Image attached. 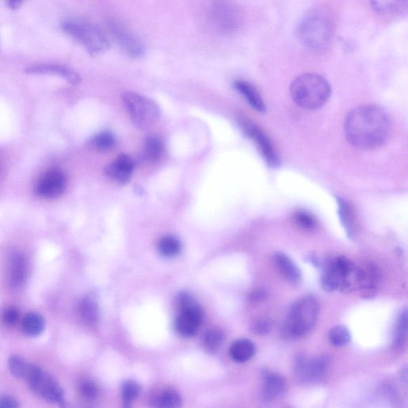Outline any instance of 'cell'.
Instances as JSON below:
<instances>
[{
  "mask_svg": "<svg viewBox=\"0 0 408 408\" xmlns=\"http://www.w3.org/2000/svg\"><path fill=\"white\" fill-rule=\"evenodd\" d=\"M272 322L268 319H260L254 322L253 331L258 335H265L271 330Z\"/></svg>",
  "mask_w": 408,
  "mask_h": 408,
  "instance_id": "cell-37",
  "label": "cell"
},
{
  "mask_svg": "<svg viewBox=\"0 0 408 408\" xmlns=\"http://www.w3.org/2000/svg\"><path fill=\"white\" fill-rule=\"evenodd\" d=\"M62 31L92 56L100 55L110 48L105 34L99 27L90 22L68 20L62 22Z\"/></svg>",
  "mask_w": 408,
  "mask_h": 408,
  "instance_id": "cell-5",
  "label": "cell"
},
{
  "mask_svg": "<svg viewBox=\"0 0 408 408\" xmlns=\"http://www.w3.org/2000/svg\"><path fill=\"white\" fill-rule=\"evenodd\" d=\"M163 145L162 141L156 138L147 139L144 148V158L150 162L157 161L163 154Z\"/></svg>",
  "mask_w": 408,
  "mask_h": 408,
  "instance_id": "cell-28",
  "label": "cell"
},
{
  "mask_svg": "<svg viewBox=\"0 0 408 408\" xmlns=\"http://www.w3.org/2000/svg\"><path fill=\"white\" fill-rule=\"evenodd\" d=\"M122 101L134 126L140 129L149 128L160 118V107L145 96L131 92H124Z\"/></svg>",
  "mask_w": 408,
  "mask_h": 408,
  "instance_id": "cell-6",
  "label": "cell"
},
{
  "mask_svg": "<svg viewBox=\"0 0 408 408\" xmlns=\"http://www.w3.org/2000/svg\"><path fill=\"white\" fill-rule=\"evenodd\" d=\"M180 241L177 237L167 235L162 238L158 243V252L166 258H174L177 256L181 252Z\"/></svg>",
  "mask_w": 408,
  "mask_h": 408,
  "instance_id": "cell-25",
  "label": "cell"
},
{
  "mask_svg": "<svg viewBox=\"0 0 408 408\" xmlns=\"http://www.w3.org/2000/svg\"><path fill=\"white\" fill-rule=\"evenodd\" d=\"M79 393L82 398L88 401H94L98 398L99 388L94 382L85 379L79 384Z\"/></svg>",
  "mask_w": 408,
  "mask_h": 408,
  "instance_id": "cell-34",
  "label": "cell"
},
{
  "mask_svg": "<svg viewBox=\"0 0 408 408\" xmlns=\"http://www.w3.org/2000/svg\"><path fill=\"white\" fill-rule=\"evenodd\" d=\"M66 185V175L59 169H50L38 179L35 192L43 199H56L64 194Z\"/></svg>",
  "mask_w": 408,
  "mask_h": 408,
  "instance_id": "cell-12",
  "label": "cell"
},
{
  "mask_svg": "<svg viewBox=\"0 0 408 408\" xmlns=\"http://www.w3.org/2000/svg\"><path fill=\"white\" fill-rule=\"evenodd\" d=\"M274 262L277 270L285 279L293 285H297L302 280L301 270L293 261L284 253H276Z\"/></svg>",
  "mask_w": 408,
  "mask_h": 408,
  "instance_id": "cell-17",
  "label": "cell"
},
{
  "mask_svg": "<svg viewBox=\"0 0 408 408\" xmlns=\"http://www.w3.org/2000/svg\"><path fill=\"white\" fill-rule=\"evenodd\" d=\"M256 353L254 344L247 339L238 340L232 344L230 356L237 363H245L250 360Z\"/></svg>",
  "mask_w": 408,
  "mask_h": 408,
  "instance_id": "cell-21",
  "label": "cell"
},
{
  "mask_svg": "<svg viewBox=\"0 0 408 408\" xmlns=\"http://www.w3.org/2000/svg\"><path fill=\"white\" fill-rule=\"evenodd\" d=\"M46 327L44 317L36 312H30L24 316L22 321V330L28 337L41 335Z\"/></svg>",
  "mask_w": 408,
  "mask_h": 408,
  "instance_id": "cell-22",
  "label": "cell"
},
{
  "mask_svg": "<svg viewBox=\"0 0 408 408\" xmlns=\"http://www.w3.org/2000/svg\"><path fill=\"white\" fill-rule=\"evenodd\" d=\"M242 127L248 137L257 145L261 154H262L266 163L271 167H277L279 166V156H277L270 140L263 130L250 122L243 123Z\"/></svg>",
  "mask_w": 408,
  "mask_h": 408,
  "instance_id": "cell-13",
  "label": "cell"
},
{
  "mask_svg": "<svg viewBox=\"0 0 408 408\" xmlns=\"http://www.w3.org/2000/svg\"><path fill=\"white\" fill-rule=\"evenodd\" d=\"M8 366L15 377L25 379L30 364L18 356H11L8 360Z\"/></svg>",
  "mask_w": 408,
  "mask_h": 408,
  "instance_id": "cell-31",
  "label": "cell"
},
{
  "mask_svg": "<svg viewBox=\"0 0 408 408\" xmlns=\"http://www.w3.org/2000/svg\"><path fill=\"white\" fill-rule=\"evenodd\" d=\"M328 340L333 347H343L351 341V334L347 327L337 326L334 327L328 333Z\"/></svg>",
  "mask_w": 408,
  "mask_h": 408,
  "instance_id": "cell-30",
  "label": "cell"
},
{
  "mask_svg": "<svg viewBox=\"0 0 408 408\" xmlns=\"http://www.w3.org/2000/svg\"><path fill=\"white\" fill-rule=\"evenodd\" d=\"M407 310H402L396 321L394 334L393 345L395 347H400L407 340Z\"/></svg>",
  "mask_w": 408,
  "mask_h": 408,
  "instance_id": "cell-27",
  "label": "cell"
},
{
  "mask_svg": "<svg viewBox=\"0 0 408 408\" xmlns=\"http://www.w3.org/2000/svg\"><path fill=\"white\" fill-rule=\"evenodd\" d=\"M28 75H46L58 76L66 79L68 82L78 85L81 82V77L69 67L55 64H39L31 66L25 70Z\"/></svg>",
  "mask_w": 408,
  "mask_h": 408,
  "instance_id": "cell-15",
  "label": "cell"
},
{
  "mask_svg": "<svg viewBox=\"0 0 408 408\" xmlns=\"http://www.w3.org/2000/svg\"><path fill=\"white\" fill-rule=\"evenodd\" d=\"M6 1L10 9L15 10L20 7L24 0H6Z\"/></svg>",
  "mask_w": 408,
  "mask_h": 408,
  "instance_id": "cell-40",
  "label": "cell"
},
{
  "mask_svg": "<svg viewBox=\"0 0 408 408\" xmlns=\"http://www.w3.org/2000/svg\"><path fill=\"white\" fill-rule=\"evenodd\" d=\"M20 407L18 400L9 395L0 396V408H15Z\"/></svg>",
  "mask_w": 408,
  "mask_h": 408,
  "instance_id": "cell-38",
  "label": "cell"
},
{
  "mask_svg": "<svg viewBox=\"0 0 408 408\" xmlns=\"http://www.w3.org/2000/svg\"><path fill=\"white\" fill-rule=\"evenodd\" d=\"M337 204L339 209V217L345 231L347 232L350 239H354L356 235L355 220L353 209L351 208L349 203L341 198H337Z\"/></svg>",
  "mask_w": 408,
  "mask_h": 408,
  "instance_id": "cell-24",
  "label": "cell"
},
{
  "mask_svg": "<svg viewBox=\"0 0 408 408\" xmlns=\"http://www.w3.org/2000/svg\"><path fill=\"white\" fill-rule=\"evenodd\" d=\"M265 298V292L262 290H258L254 291L252 293V299L253 301H261V300H263Z\"/></svg>",
  "mask_w": 408,
  "mask_h": 408,
  "instance_id": "cell-41",
  "label": "cell"
},
{
  "mask_svg": "<svg viewBox=\"0 0 408 408\" xmlns=\"http://www.w3.org/2000/svg\"><path fill=\"white\" fill-rule=\"evenodd\" d=\"M108 28L113 41L129 57L138 59L145 54V47L143 42L122 22L111 20L108 24Z\"/></svg>",
  "mask_w": 408,
  "mask_h": 408,
  "instance_id": "cell-10",
  "label": "cell"
},
{
  "mask_svg": "<svg viewBox=\"0 0 408 408\" xmlns=\"http://www.w3.org/2000/svg\"><path fill=\"white\" fill-rule=\"evenodd\" d=\"M328 367L330 360L326 356L308 357L300 355L293 363V371L300 379L305 383L319 381L324 377Z\"/></svg>",
  "mask_w": 408,
  "mask_h": 408,
  "instance_id": "cell-11",
  "label": "cell"
},
{
  "mask_svg": "<svg viewBox=\"0 0 408 408\" xmlns=\"http://www.w3.org/2000/svg\"><path fill=\"white\" fill-rule=\"evenodd\" d=\"M224 339L223 332L219 330H208L204 334L203 342L204 347L209 351L214 352L222 344Z\"/></svg>",
  "mask_w": 408,
  "mask_h": 408,
  "instance_id": "cell-32",
  "label": "cell"
},
{
  "mask_svg": "<svg viewBox=\"0 0 408 408\" xmlns=\"http://www.w3.org/2000/svg\"><path fill=\"white\" fill-rule=\"evenodd\" d=\"M306 260L308 261V263L314 265L315 268L320 269L321 268L322 261L315 256L314 254L308 255L307 258H306Z\"/></svg>",
  "mask_w": 408,
  "mask_h": 408,
  "instance_id": "cell-39",
  "label": "cell"
},
{
  "mask_svg": "<svg viewBox=\"0 0 408 408\" xmlns=\"http://www.w3.org/2000/svg\"><path fill=\"white\" fill-rule=\"evenodd\" d=\"M408 0H370L372 8L385 17L401 16L407 13Z\"/></svg>",
  "mask_w": 408,
  "mask_h": 408,
  "instance_id": "cell-19",
  "label": "cell"
},
{
  "mask_svg": "<svg viewBox=\"0 0 408 408\" xmlns=\"http://www.w3.org/2000/svg\"><path fill=\"white\" fill-rule=\"evenodd\" d=\"M334 31L333 20L321 9L308 11L296 27V36L306 49L319 52L325 50L332 41Z\"/></svg>",
  "mask_w": 408,
  "mask_h": 408,
  "instance_id": "cell-2",
  "label": "cell"
},
{
  "mask_svg": "<svg viewBox=\"0 0 408 408\" xmlns=\"http://www.w3.org/2000/svg\"><path fill=\"white\" fill-rule=\"evenodd\" d=\"M79 314L87 324L93 326L99 319V306L97 299L93 296L85 297L79 304Z\"/></svg>",
  "mask_w": 408,
  "mask_h": 408,
  "instance_id": "cell-23",
  "label": "cell"
},
{
  "mask_svg": "<svg viewBox=\"0 0 408 408\" xmlns=\"http://www.w3.org/2000/svg\"><path fill=\"white\" fill-rule=\"evenodd\" d=\"M234 87L239 92L243 97L246 99L248 103L254 110L260 112L265 110V106L262 98L259 95L257 89L251 83L243 80H237L234 82Z\"/></svg>",
  "mask_w": 408,
  "mask_h": 408,
  "instance_id": "cell-20",
  "label": "cell"
},
{
  "mask_svg": "<svg viewBox=\"0 0 408 408\" xmlns=\"http://www.w3.org/2000/svg\"><path fill=\"white\" fill-rule=\"evenodd\" d=\"M28 273V264L24 254H13L9 264V281L11 286L20 287L24 284Z\"/></svg>",
  "mask_w": 408,
  "mask_h": 408,
  "instance_id": "cell-18",
  "label": "cell"
},
{
  "mask_svg": "<svg viewBox=\"0 0 408 408\" xmlns=\"http://www.w3.org/2000/svg\"><path fill=\"white\" fill-rule=\"evenodd\" d=\"M290 90L294 103L306 110L320 109L331 95L330 83L315 73H303L294 79Z\"/></svg>",
  "mask_w": 408,
  "mask_h": 408,
  "instance_id": "cell-3",
  "label": "cell"
},
{
  "mask_svg": "<svg viewBox=\"0 0 408 408\" xmlns=\"http://www.w3.org/2000/svg\"><path fill=\"white\" fill-rule=\"evenodd\" d=\"M286 392V381L279 374L266 371L263 374V384L261 398L265 403H271L281 398Z\"/></svg>",
  "mask_w": 408,
  "mask_h": 408,
  "instance_id": "cell-16",
  "label": "cell"
},
{
  "mask_svg": "<svg viewBox=\"0 0 408 408\" xmlns=\"http://www.w3.org/2000/svg\"><path fill=\"white\" fill-rule=\"evenodd\" d=\"M390 130L388 113L379 106L356 108L345 119V137L351 145L358 150L379 148L387 140Z\"/></svg>",
  "mask_w": 408,
  "mask_h": 408,
  "instance_id": "cell-1",
  "label": "cell"
},
{
  "mask_svg": "<svg viewBox=\"0 0 408 408\" xmlns=\"http://www.w3.org/2000/svg\"><path fill=\"white\" fill-rule=\"evenodd\" d=\"M32 392L51 404H65V393L59 384L43 368L30 364L25 379Z\"/></svg>",
  "mask_w": 408,
  "mask_h": 408,
  "instance_id": "cell-7",
  "label": "cell"
},
{
  "mask_svg": "<svg viewBox=\"0 0 408 408\" xmlns=\"http://www.w3.org/2000/svg\"><path fill=\"white\" fill-rule=\"evenodd\" d=\"M135 168L133 159L126 154L119 155L105 168L107 177L120 185L129 183Z\"/></svg>",
  "mask_w": 408,
  "mask_h": 408,
  "instance_id": "cell-14",
  "label": "cell"
},
{
  "mask_svg": "<svg viewBox=\"0 0 408 408\" xmlns=\"http://www.w3.org/2000/svg\"><path fill=\"white\" fill-rule=\"evenodd\" d=\"M294 219L297 224L305 230H314L316 226V220L314 215L304 211L296 213Z\"/></svg>",
  "mask_w": 408,
  "mask_h": 408,
  "instance_id": "cell-36",
  "label": "cell"
},
{
  "mask_svg": "<svg viewBox=\"0 0 408 408\" xmlns=\"http://www.w3.org/2000/svg\"><path fill=\"white\" fill-rule=\"evenodd\" d=\"M209 18L214 29L222 34L235 32L241 24L240 10L231 0H213Z\"/></svg>",
  "mask_w": 408,
  "mask_h": 408,
  "instance_id": "cell-9",
  "label": "cell"
},
{
  "mask_svg": "<svg viewBox=\"0 0 408 408\" xmlns=\"http://www.w3.org/2000/svg\"><path fill=\"white\" fill-rule=\"evenodd\" d=\"M181 403H182V400H181L180 395L173 390L164 391L159 394L153 401V404L157 407H178Z\"/></svg>",
  "mask_w": 408,
  "mask_h": 408,
  "instance_id": "cell-29",
  "label": "cell"
},
{
  "mask_svg": "<svg viewBox=\"0 0 408 408\" xmlns=\"http://www.w3.org/2000/svg\"><path fill=\"white\" fill-rule=\"evenodd\" d=\"M140 392V385L132 381H126L122 387V398L124 404L129 406L137 399Z\"/></svg>",
  "mask_w": 408,
  "mask_h": 408,
  "instance_id": "cell-33",
  "label": "cell"
},
{
  "mask_svg": "<svg viewBox=\"0 0 408 408\" xmlns=\"http://www.w3.org/2000/svg\"><path fill=\"white\" fill-rule=\"evenodd\" d=\"M2 321L5 326H15L20 320V311L15 306H8L2 312Z\"/></svg>",
  "mask_w": 408,
  "mask_h": 408,
  "instance_id": "cell-35",
  "label": "cell"
},
{
  "mask_svg": "<svg viewBox=\"0 0 408 408\" xmlns=\"http://www.w3.org/2000/svg\"><path fill=\"white\" fill-rule=\"evenodd\" d=\"M178 307L180 314L174 323L175 331L185 337L194 336L203 321V312L201 305L189 293H182L178 298Z\"/></svg>",
  "mask_w": 408,
  "mask_h": 408,
  "instance_id": "cell-8",
  "label": "cell"
},
{
  "mask_svg": "<svg viewBox=\"0 0 408 408\" xmlns=\"http://www.w3.org/2000/svg\"><path fill=\"white\" fill-rule=\"evenodd\" d=\"M90 146L100 152L112 150L116 145L115 136L109 131L101 132L94 136L89 141Z\"/></svg>",
  "mask_w": 408,
  "mask_h": 408,
  "instance_id": "cell-26",
  "label": "cell"
},
{
  "mask_svg": "<svg viewBox=\"0 0 408 408\" xmlns=\"http://www.w3.org/2000/svg\"><path fill=\"white\" fill-rule=\"evenodd\" d=\"M319 303L312 296L297 300L291 305L282 328V336L287 339L303 337L316 324L319 314Z\"/></svg>",
  "mask_w": 408,
  "mask_h": 408,
  "instance_id": "cell-4",
  "label": "cell"
}]
</instances>
